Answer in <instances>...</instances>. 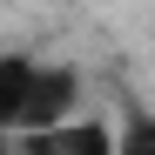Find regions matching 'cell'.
Listing matches in <instances>:
<instances>
[{
	"label": "cell",
	"mask_w": 155,
	"mask_h": 155,
	"mask_svg": "<svg viewBox=\"0 0 155 155\" xmlns=\"http://www.w3.org/2000/svg\"><path fill=\"white\" fill-rule=\"evenodd\" d=\"M74 108H81V74H74L68 61H47V68H34V88H27L20 135H27V128H54V121H68Z\"/></svg>",
	"instance_id": "2"
},
{
	"label": "cell",
	"mask_w": 155,
	"mask_h": 155,
	"mask_svg": "<svg viewBox=\"0 0 155 155\" xmlns=\"http://www.w3.org/2000/svg\"><path fill=\"white\" fill-rule=\"evenodd\" d=\"M0 155H20V135H0Z\"/></svg>",
	"instance_id": "5"
},
{
	"label": "cell",
	"mask_w": 155,
	"mask_h": 155,
	"mask_svg": "<svg viewBox=\"0 0 155 155\" xmlns=\"http://www.w3.org/2000/svg\"><path fill=\"white\" fill-rule=\"evenodd\" d=\"M115 155H155V108L128 101L121 121H115Z\"/></svg>",
	"instance_id": "4"
},
{
	"label": "cell",
	"mask_w": 155,
	"mask_h": 155,
	"mask_svg": "<svg viewBox=\"0 0 155 155\" xmlns=\"http://www.w3.org/2000/svg\"><path fill=\"white\" fill-rule=\"evenodd\" d=\"M34 68H41V61H27V54H0V135H20V115H27Z\"/></svg>",
	"instance_id": "3"
},
{
	"label": "cell",
	"mask_w": 155,
	"mask_h": 155,
	"mask_svg": "<svg viewBox=\"0 0 155 155\" xmlns=\"http://www.w3.org/2000/svg\"><path fill=\"white\" fill-rule=\"evenodd\" d=\"M20 155H115V121L101 115H68L54 128H27Z\"/></svg>",
	"instance_id": "1"
}]
</instances>
